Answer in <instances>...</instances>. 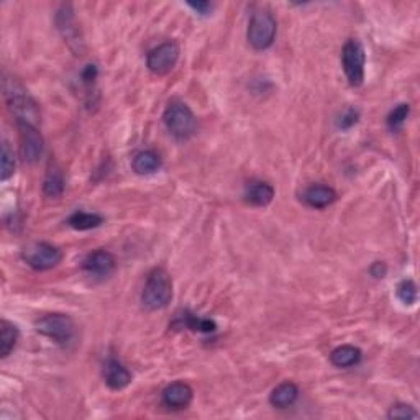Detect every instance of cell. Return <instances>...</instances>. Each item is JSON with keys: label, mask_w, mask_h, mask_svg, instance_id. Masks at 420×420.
Returning a JSON list of instances; mask_svg holds the SVG:
<instances>
[{"label": "cell", "mask_w": 420, "mask_h": 420, "mask_svg": "<svg viewBox=\"0 0 420 420\" xmlns=\"http://www.w3.org/2000/svg\"><path fill=\"white\" fill-rule=\"evenodd\" d=\"M397 297L402 304L412 305L417 301V286L412 279H404L397 284Z\"/></svg>", "instance_id": "d4e9b609"}, {"label": "cell", "mask_w": 420, "mask_h": 420, "mask_svg": "<svg viewBox=\"0 0 420 420\" xmlns=\"http://www.w3.org/2000/svg\"><path fill=\"white\" fill-rule=\"evenodd\" d=\"M360 360H361V350L353 345L337 346L335 350L330 353L332 365L337 368H351L358 365Z\"/></svg>", "instance_id": "ac0fdd59"}, {"label": "cell", "mask_w": 420, "mask_h": 420, "mask_svg": "<svg viewBox=\"0 0 420 420\" xmlns=\"http://www.w3.org/2000/svg\"><path fill=\"white\" fill-rule=\"evenodd\" d=\"M187 5L192 10H196L199 15H209L210 12H212V5H210L209 2H189Z\"/></svg>", "instance_id": "f546056e"}, {"label": "cell", "mask_w": 420, "mask_h": 420, "mask_svg": "<svg viewBox=\"0 0 420 420\" xmlns=\"http://www.w3.org/2000/svg\"><path fill=\"white\" fill-rule=\"evenodd\" d=\"M64 186H66V182H64L63 171H61V169L56 165H51L48 168V173H46L45 181H43L45 196H48L51 199L63 196Z\"/></svg>", "instance_id": "ffe728a7"}, {"label": "cell", "mask_w": 420, "mask_h": 420, "mask_svg": "<svg viewBox=\"0 0 420 420\" xmlns=\"http://www.w3.org/2000/svg\"><path fill=\"white\" fill-rule=\"evenodd\" d=\"M161 396L163 404H165L166 407L174 409V411H181V409H186L189 404L192 402L194 391L187 383L176 381L166 386Z\"/></svg>", "instance_id": "7c38bea8"}, {"label": "cell", "mask_w": 420, "mask_h": 420, "mask_svg": "<svg viewBox=\"0 0 420 420\" xmlns=\"http://www.w3.org/2000/svg\"><path fill=\"white\" fill-rule=\"evenodd\" d=\"M20 130V148H22L23 160L35 165L40 161V158L43 156L45 151V141L42 133L38 132V128L30 124H17Z\"/></svg>", "instance_id": "30bf717a"}, {"label": "cell", "mask_w": 420, "mask_h": 420, "mask_svg": "<svg viewBox=\"0 0 420 420\" xmlns=\"http://www.w3.org/2000/svg\"><path fill=\"white\" fill-rule=\"evenodd\" d=\"M173 299V281L166 269L155 268L148 274L145 288L141 293V302L146 309L161 310Z\"/></svg>", "instance_id": "7a4b0ae2"}, {"label": "cell", "mask_w": 420, "mask_h": 420, "mask_svg": "<svg viewBox=\"0 0 420 420\" xmlns=\"http://www.w3.org/2000/svg\"><path fill=\"white\" fill-rule=\"evenodd\" d=\"M168 132L177 140H189L197 132V119L191 107L181 100H173L163 115Z\"/></svg>", "instance_id": "3957f363"}, {"label": "cell", "mask_w": 420, "mask_h": 420, "mask_svg": "<svg viewBox=\"0 0 420 420\" xmlns=\"http://www.w3.org/2000/svg\"><path fill=\"white\" fill-rule=\"evenodd\" d=\"M15 173V156L13 150L10 148L8 141L2 143V151H0V179L7 181Z\"/></svg>", "instance_id": "603a6c76"}, {"label": "cell", "mask_w": 420, "mask_h": 420, "mask_svg": "<svg viewBox=\"0 0 420 420\" xmlns=\"http://www.w3.org/2000/svg\"><path fill=\"white\" fill-rule=\"evenodd\" d=\"M173 325L177 327V329H184V327H186L189 330L204 332V334H210V332H215V329H217L214 320L202 319V317L194 315L191 312H182V314H179Z\"/></svg>", "instance_id": "e0dca14e"}, {"label": "cell", "mask_w": 420, "mask_h": 420, "mask_svg": "<svg viewBox=\"0 0 420 420\" xmlns=\"http://www.w3.org/2000/svg\"><path fill=\"white\" fill-rule=\"evenodd\" d=\"M358 120H360V112L355 109H348L345 114L342 115L340 122H338V127H340L342 130H348V128L356 125Z\"/></svg>", "instance_id": "4316f807"}, {"label": "cell", "mask_w": 420, "mask_h": 420, "mask_svg": "<svg viewBox=\"0 0 420 420\" xmlns=\"http://www.w3.org/2000/svg\"><path fill=\"white\" fill-rule=\"evenodd\" d=\"M18 342V329L12 322H0V356L7 358Z\"/></svg>", "instance_id": "44dd1931"}, {"label": "cell", "mask_w": 420, "mask_h": 420, "mask_svg": "<svg viewBox=\"0 0 420 420\" xmlns=\"http://www.w3.org/2000/svg\"><path fill=\"white\" fill-rule=\"evenodd\" d=\"M299 397V387L293 381H284L281 383L278 387L273 389L269 396L271 406L276 409H288L293 406Z\"/></svg>", "instance_id": "2e32d148"}, {"label": "cell", "mask_w": 420, "mask_h": 420, "mask_svg": "<svg viewBox=\"0 0 420 420\" xmlns=\"http://www.w3.org/2000/svg\"><path fill=\"white\" fill-rule=\"evenodd\" d=\"M409 114H411V105L409 104H399L396 109L391 110V114L387 115V127L391 128L392 132L401 130L409 119Z\"/></svg>", "instance_id": "cb8c5ba5"}, {"label": "cell", "mask_w": 420, "mask_h": 420, "mask_svg": "<svg viewBox=\"0 0 420 420\" xmlns=\"http://www.w3.org/2000/svg\"><path fill=\"white\" fill-rule=\"evenodd\" d=\"M179 54H181V49H179V45L174 40L158 45L146 56L148 69L156 76H165L177 64Z\"/></svg>", "instance_id": "9c48e42d"}, {"label": "cell", "mask_w": 420, "mask_h": 420, "mask_svg": "<svg viewBox=\"0 0 420 420\" xmlns=\"http://www.w3.org/2000/svg\"><path fill=\"white\" fill-rule=\"evenodd\" d=\"M245 199L248 204L255 207H266L273 202L274 199V187L269 182L264 181H253L247 186Z\"/></svg>", "instance_id": "9a60e30c"}, {"label": "cell", "mask_w": 420, "mask_h": 420, "mask_svg": "<svg viewBox=\"0 0 420 420\" xmlns=\"http://www.w3.org/2000/svg\"><path fill=\"white\" fill-rule=\"evenodd\" d=\"M68 223L74 230H92L100 227L104 223V217L99 214H91V212H74L68 218Z\"/></svg>", "instance_id": "7402d4cb"}, {"label": "cell", "mask_w": 420, "mask_h": 420, "mask_svg": "<svg viewBox=\"0 0 420 420\" xmlns=\"http://www.w3.org/2000/svg\"><path fill=\"white\" fill-rule=\"evenodd\" d=\"M161 165L163 163H161L160 155L151 150L140 151L132 161L133 171H135L136 174H141V176H145V174L156 173L158 169L161 168Z\"/></svg>", "instance_id": "d6986e66"}, {"label": "cell", "mask_w": 420, "mask_h": 420, "mask_svg": "<svg viewBox=\"0 0 420 420\" xmlns=\"http://www.w3.org/2000/svg\"><path fill=\"white\" fill-rule=\"evenodd\" d=\"M304 202L312 209H325L337 201V192L330 186L314 184L304 192Z\"/></svg>", "instance_id": "5bb4252c"}, {"label": "cell", "mask_w": 420, "mask_h": 420, "mask_svg": "<svg viewBox=\"0 0 420 420\" xmlns=\"http://www.w3.org/2000/svg\"><path fill=\"white\" fill-rule=\"evenodd\" d=\"M22 258L35 271H48L56 268L63 259V253L53 245L38 242L23 248Z\"/></svg>", "instance_id": "ba28073f"}, {"label": "cell", "mask_w": 420, "mask_h": 420, "mask_svg": "<svg viewBox=\"0 0 420 420\" xmlns=\"http://www.w3.org/2000/svg\"><path fill=\"white\" fill-rule=\"evenodd\" d=\"M370 273L371 276H375L376 279H381L387 273V266L384 264L383 261H376V263H373V266L370 268Z\"/></svg>", "instance_id": "f1b7e54d"}, {"label": "cell", "mask_w": 420, "mask_h": 420, "mask_svg": "<svg viewBox=\"0 0 420 420\" xmlns=\"http://www.w3.org/2000/svg\"><path fill=\"white\" fill-rule=\"evenodd\" d=\"M4 94L8 109L15 115L17 124H30L35 127L38 125L40 107L22 84L17 83L15 79H5Z\"/></svg>", "instance_id": "6da1fadb"}, {"label": "cell", "mask_w": 420, "mask_h": 420, "mask_svg": "<svg viewBox=\"0 0 420 420\" xmlns=\"http://www.w3.org/2000/svg\"><path fill=\"white\" fill-rule=\"evenodd\" d=\"M276 32H278V23H276L273 13L268 10H256L250 18L247 33L248 43L256 51L268 49L274 43Z\"/></svg>", "instance_id": "277c9868"}, {"label": "cell", "mask_w": 420, "mask_h": 420, "mask_svg": "<svg viewBox=\"0 0 420 420\" xmlns=\"http://www.w3.org/2000/svg\"><path fill=\"white\" fill-rule=\"evenodd\" d=\"M419 412L409 404H396L389 409L387 419H417Z\"/></svg>", "instance_id": "484cf974"}, {"label": "cell", "mask_w": 420, "mask_h": 420, "mask_svg": "<svg viewBox=\"0 0 420 420\" xmlns=\"http://www.w3.org/2000/svg\"><path fill=\"white\" fill-rule=\"evenodd\" d=\"M366 56L358 40H348L342 49V64L350 86L360 87L365 81Z\"/></svg>", "instance_id": "52a82bcc"}, {"label": "cell", "mask_w": 420, "mask_h": 420, "mask_svg": "<svg viewBox=\"0 0 420 420\" xmlns=\"http://www.w3.org/2000/svg\"><path fill=\"white\" fill-rule=\"evenodd\" d=\"M54 22L61 38H63L64 43L68 45V48L73 51L76 56H83L86 53L84 37L83 33H81L78 22H76L74 10L69 4L61 5L58 12H56Z\"/></svg>", "instance_id": "5b68a950"}, {"label": "cell", "mask_w": 420, "mask_h": 420, "mask_svg": "<svg viewBox=\"0 0 420 420\" xmlns=\"http://www.w3.org/2000/svg\"><path fill=\"white\" fill-rule=\"evenodd\" d=\"M105 384L114 391H122L132 383V373L117 360H109L104 366Z\"/></svg>", "instance_id": "4fadbf2b"}, {"label": "cell", "mask_w": 420, "mask_h": 420, "mask_svg": "<svg viewBox=\"0 0 420 420\" xmlns=\"http://www.w3.org/2000/svg\"><path fill=\"white\" fill-rule=\"evenodd\" d=\"M97 74H99V71H97V66L95 64H87L86 69L83 71V74H81V78H83L84 84H94V81L97 79Z\"/></svg>", "instance_id": "83f0119b"}, {"label": "cell", "mask_w": 420, "mask_h": 420, "mask_svg": "<svg viewBox=\"0 0 420 420\" xmlns=\"http://www.w3.org/2000/svg\"><path fill=\"white\" fill-rule=\"evenodd\" d=\"M115 256L107 250H95L86 256L83 261V269L94 278H107L115 269Z\"/></svg>", "instance_id": "8fae6325"}, {"label": "cell", "mask_w": 420, "mask_h": 420, "mask_svg": "<svg viewBox=\"0 0 420 420\" xmlns=\"http://www.w3.org/2000/svg\"><path fill=\"white\" fill-rule=\"evenodd\" d=\"M38 334L48 337L58 345H68L76 337V324L69 315L48 314L35 322Z\"/></svg>", "instance_id": "8992f818"}]
</instances>
